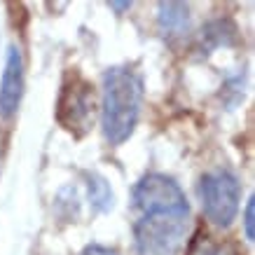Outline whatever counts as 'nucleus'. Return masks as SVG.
Listing matches in <instances>:
<instances>
[{
  "label": "nucleus",
  "instance_id": "1",
  "mask_svg": "<svg viewBox=\"0 0 255 255\" xmlns=\"http://www.w3.org/2000/svg\"><path fill=\"white\" fill-rule=\"evenodd\" d=\"M143 106V78L131 66H113L103 73L101 127L110 145H122L133 136Z\"/></svg>",
  "mask_w": 255,
  "mask_h": 255
},
{
  "label": "nucleus",
  "instance_id": "2",
  "mask_svg": "<svg viewBox=\"0 0 255 255\" xmlns=\"http://www.w3.org/2000/svg\"><path fill=\"white\" fill-rule=\"evenodd\" d=\"M190 211H150L133 223V246L138 255H178L185 248Z\"/></svg>",
  "mask_w": 255,
  "mask_h": 255
},
{
  "label": "nucleus",
  "instance_id": "3",
  "mask_svg": "<svg viewBox=\"0 0 255 255\" xmlns=\"http://www.w3.org/2000/svg\"><path fill=\"white\" fill-rule=\"evenodd\" d=\"M94 113H96V99H94L92 82L80 70H68L56 99V122L70 136L82 138L92 131Z\"/></svg>",
  "mask_w": 255,
  "mask_h": 255
},
{
  "label": "nucleus",
  "instance_id": "4",
  "mask_svg": "<svg viewBox=\"0 0 255 255\" xmlns=\"http://www.w3.org/2000/svg\"><path fill=\"white\" fill-rule=\"evenodd\" d=\"M197 194L201 201V211L211 225L216 227H230L239 213L241 204V183L232 171L216 169L199 178Z\"/></svg>",
  "mask_w": 255,
  "mask_h": 255
},
{
  "label": "nucleus",
  "instance_id": "5",
  "mask_svg": "<svg viewBox=\"0 0 255 255\" xmlns=\"http://www.w3.org/2000/svg\"><path fill=\"white\" fill-rule=\"evenodd\" d=\"M133 209L138 213L150 211H190L183 187L166 173H147L131 190Z\"/></svg>",
  "mask_w": 255,
  "mask_h": 255
},
{
  "label": "nucleus",
  "instance_id": "6",
  "mask_svg": "<svg viewBox=\"0 0 255 255\" xmlns=\"http://www.w3.org/2000/svg\"><path fill=\"white\" fill-rule=\"evenodd\" d=\"M23 56L21 49L16 45L7 47V56H5V68L0 75V117L2 120H12L19 113L23 99Z\"/></svg>",
  "mask_w": 255,
  "mask_h": 255
},
{
  "label": "nucleus",
  "instance_id": "7",
  "mask_svg": "<svg viewBox=\"0 0 255 255\" xmlns=\"http://www.w3.org/2000/svg\"><path fill=\"white\" fill-rule=\"evenodd\" d=\"M157 28L164 38H180L190 28V7L185 2H159L157 5Z\"/></svg>",
  "mask_w": 255,
  "mask_h": 255
},
{
  "label": "nucleus",
  "instance_id": "8",
  "mask_svg": "<svg viewBox=\"0 0 255 255\" xmlns=\"http://www.w3.org/2000/svg\"><path fill=\"white\" fill-rule=\"evenodd\" d=\"M82 178H85L87 197H89L92 209L99 211V213H106V211L113 209V204H115V194H113V190H110L108 180L101 176V173H94V171H85Z\"/></svg>",
  "mask_w": 255,
  "mask_h": 255
},
{
  "label": "nucleus",
  "instance_id": "9",
  "mask_svg": "<svg viewBox=\"0 0 255 255\" xmlns=\"http://www.w3.org/2000/svg\"><path fill=\"white\" fill-rule=\"evenodd\" d=\"M237 40V28L232 21L227 19H216L204 26L201 31V47L204 49H218V47H227Z\"/></svg>",
  "mask_w": 255,
  "mask_h": 255
},
{
  "label": "nucleus",
  "instance_id": "10",
  "mask_svg": "<svg viewBox=\"0 0 255 255\" xmlns=\"http://www.w3.org/2000/svg\"><path fill=\"white\" fill-rule=\"evenodd\" d=\"M187 255H241L237 246L225 244V241H213L209 237H197L192 241V246L187 251Z\"/></svg>",
  "mask_w": 255,
  "mask_h": 255
},
{
  "label": "nucleus",
  "instance_id": "11",
  "mask_svg": "<svg viewBox=\"0 0 255 255\" xmlns=\"http://www.w3.org/2000/svg\"><path fill=\"white\" fill-rule=\"evenodd\" d=\"M255 199L251 197V199L246 201V209H244V232H246V239L253 241L255 239Z\"/></svg>",
  "mask_w": 255,
  "mask_h": 255
},
{
  "label": "nucleus",
  "instance_id": "12",
  "mask_svg": "<svg viewBox=\"0 0 255 255\" xmlns=\"http://www.w3.org/2000/svg\"><path fill=\"white\" fill-rule=\"evenodd\" d=\"M82 255H120V251L110 246H103V244H89V246H85Z\"/></svg>",
  "mask_w": 255,
  "mask_h": 255
},
{
  "label": "nucleus",
  "instance_id": "13",
  "mask_svg": "<svg viewBox=\"0 0 255 255\" xmlns=\"http://www.w3.org/2000/svg\"><path fill=\"white\" fill-rule=\"evenodd\" d=\"M110 9H115V12H124V9L131 7V2H117V0H113V2H108Z\"/></svg>",
  "mask_w": 255,
  "mask_h": 255
}]
</instances>
